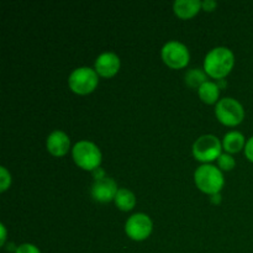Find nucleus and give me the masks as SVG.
Returning <instances> with one entry per match:
<instances>
[{
    "mask_svg": "<svg viewBox=\"0 0 253 253\" xmlns=\"http://www.w3.org/2000/svg\"><path fill=\"white\" fill-rule=\"evenodd\" d=\"M235 56L227 47L219 46L210 49L204 59V71L212 78L221 79L231 72Z\"/></svg>",
    "mask_w": 253,
    "mask_h": 253,
    "instance_id": "nucleus-1",
    "label": "nucleus"
},
{
    "mask_svg": "<svg viewBox=\"0 0 253 253\" xmlns=\"http://www.w3.org/2000/svg\"><path fill=\"white\" fill-rule=\"evenodd\" d=\"M194 180L202 192L210 195L220 193L224 185V175L221 169L209 163H204L197 168L194 172Z\"/></svg>",
    "mask_w": 253,
    "mask_h": 253,
    "instance_id": "nucleus-2",
    "label": "nucleus"
},
{
    "mask_svg": "<svg viewBox=\"0 0 253 253\" xmlns=\"http://www.w3.org/2000/svg\"><path fill=\"white\" fill-rule=\"evenodd\" d=\"M72 156L77 166L86 170L96 169L101 163L100 148L88 140L78 141L72 148Z\"/></svg>",
    "mask_w": 253,
    "mask_h": 253,
    "instance_id": "nucleus-3",
    "label": "nucleus"
},
{
    "mask_svg": "<svg viewBox=\"0 0 253 253\" xmlns=\"http://www.w3.org/2000/svg\"><path fill=\"white\" fill-rule=\"evenodd\" d=\"M98 76L95 69L90 67H79L73 69L68 78L69 88L77 94L91 93L98 85Z\"/></svg>",
    "mask_w": 253,
    "mask_h": 253,
    "instance_id": "nucleus-4",
    "label": "nucleus"
},
{
    "mask_svg": "<svg viewBox=\"0 0 253 253\" xmlns=\"http://www.w3.org/2000/svg\"><path fill=\"white\" fill-rule=\"evenodd\" d=\"M217 120L227 126H236L244 120L245 110L239 100L234 98L220 99L215 106Z\"/></svg>",
    "mask_w": 253,
    "mask_h": 253,
    "instance_id": "nucleus-5",
    "label": "nucleus"
},
{
    "mask_svg": "<svg viewBox=\"0 0 253 253\" xmlns=\"http://www.w3.org/2000/svg\"><path fill=\"white\" fill-rule=\"evenodd\" d=\"M222 143L214 135H203L193 145V155L200 162H211L221 155Z\"/></svg>",
    "mask_w": 253,
    "mask_h": 253,
    "instance_id": "nucleus-6",
    "label": "nucleus"
},
{
    "mask_svg": "<svg viewBox=\"0 0 253 253\" xmlns=\"http://www.w3.org/2000/svg\"><path fill=\"white\" fill-rule=\"evenodd\" d=\"M161 54H162L165 63L168 67L174 69L185 67L190 59V53L188 47L183 42L177 41V40L166 42L162 47Z\"/></svg>",
    "mask_w": 253,
    "mask_h": 253,
    "instance_id": "nucleus-7",
    "label": "nucleus"
},
{
    "mask_svg": "<svg viewBox=\"0 0 253 253\" xmlns=\"http://www.w3.org/2000/svg\"><path fill=\"white\" fill-rule=\"evenodd\" d=\"M153 229V222L148 215L143 212L133 214L126 220L125 232L130 239L135 241H143L151 235Z\"/></svg>",
    "mask_w": 253,
    "mask_h": 253,
    "instance_id": "nucleus-8",
    "label": "nucleus"
},
{
    "mask_svg": "<svg viewBox=\"0 0 253 253\" xmlns=\"http://www.w3.org/2000/svg\"><path fill=\"white\" fill-rule=\"evenodd\" d=\"M118 190L119 188L115 180L109 177H104L101 179H95L90 188V194L96 202L108 203L115 199Z\"/></svg>",
    "mask_w": 253,
    "mask_h": 253,
    "instance_id": "nucleus-9",
    "label": "nucleus"
},
{
    "mask_svg": "<svg viewBox=\"0 0 253 253\" xmlns=\"http://www.w3.org/2000/svg\"><path fill=\"white\" fill-rule=\"evenodd\" d=\"M120 58L116 53L110 51L103 52L95 59V71L101 77H113L120 69Z\"/></svg>",
    "mask_w": 253,
    "mask_h": 253,
    "instance_id": "nucleus-10",
    "label": "nucleus"
},
{
    "mask_svg": "<svg viewBox=\"0 0 253 253\" xmlns=\"http://www.w3.org/2000/svg\"><path fill=\"white\" fill-rule=\"evenodd\" d=\"M47 150L53 156L61 157L69 151L71 147V138L64 131L54 130L48 135L46 141Z\"/></svg>",
    "mask_w": 253,
    "mask_h": 253,
    "instance_id": "nucleus-11",
    "label": "nucleus"
},
{
    "mask_svg": "<svg viewBox=\"0 0 253 253\" xmlns=\"http://www.w3.org/2000/svg\"><path fill=\"white\" fill-rule=\"evenodd\" d=\"M202 7L200 0H175L173 2V10L182 19H189L194 16Z\"/></svg>",
    "mask_w": 253,
    "mask_h": 253,
    "instance_id": "nucleus-12",
    "label": "nucleus"
},
{
    "mask_svg": "<svg viewBox=\"0 0 253 253\" xmlns=\"http://www.w3.org/2000/svg\"><path fill=\"white\" fill-rule=\"evenodd\" d=\"M246 141L245 136L240 131H230L222 138V147L226 150L227 153H236L245 148Z\"/></svg>",
    "mask_w": 253,
    "mask_h": 253,
    "instance_id": "nucleus-13",
    "label": "nucleus"
},
{
    "mask_svg": "<svg viewBox=\"0 0 253 253\" xmlns=\"http://www.w3.org/2000/svg\"><path fill=\"white\" fill-rule=\"evenodd\" d=\"M198 93H199L200 99L205 103H216V101H219L217 99H219L220 95V86L215 82L207 81L198 88Z\"/></svg>",
    "mask_w": 253,
    "mask_h": 253,
    "instance_id": "nucleus-14",
    "label": "nucleus"
},
{
    "mask_svg": "<svg viewBox=\"0 0 253 253\" xmlns=\"http://www.w3.org/2000/svg\"><path fill=\"white\" fill-rule=\"evenodd\" d=\"M116 207L123 211H128L132 210L136 204V197L131 190L126 189V188H120L116 193V197L114 199Z\"/></svg>",
    "mask_w": 253,
    "mask_h": 253,
    "instance_id": "nucleus-15",
    "label": "nucleus"
},
{
    "mask_svg": "<svg viewBox=\"0 0 253 253\" xmlns=\"http://www.w3.org/2000/svg\"><path fill=\"white\" fill-rule=\"evenodd\" d=\"M185 82L192 88H199L204 82H207V77H205L204 72L200 71L199 68H193L185 74Z\"/></svg>",
    "mask_w": 253,
    "mask_h": 253,
    "instance_id": "nucleus-16",
    "label": "nucleus"
},
{
    "mask_svg": "<svg viewBox=\"0 0 253 253\" xmlns=\"http://www.w3.org/2000/svg\"><path fill=\"white\" fill-rule=\"evenodd\" d=\"M217 165L219 168L222 170H231L236 166V161L230 153H221L217 158Z\"/></svg>",
    "mask_w": 253,
    "mask_h": 253,
    "instance_id": "nucleus-17",
    "label": "nucleus"
},
{
    "mask_svg": "<svg viewBox=\"0 0 253 253\" xmlns=\"http://www.w3.org/2000/svg\"><path fill=\"white\" fill-rule=\"evenodd\" d=\"M11 184V175L5 167H0V192H5Z\"/></svg>",
    "mask_w": 253,
    "mask_h": 253,
    "instance_id": "nucleus-18",
    "label": "nucleus"
},
{
    "mask_svg": "<svg viewBox=\"0 0 253 253\" xmlns=\"http://www.w3.org/2000/svg\"><path fill=\"white\" fill-rule=\"evenodd\" d=\"M15 253H41V251L32 244H22L17 247Z\"/></svg>",
    "mask_w": 253,
    "mask_h": 253,
    "instance_id": "nucleus-19",
    "label": "nucleus"
},
{
    "mask_svg": "<svg viewBox=\"0 0 253 253\" xmlns=\"http://www.w3.org/2000/svg\"><path fill=\"white\" fill-rule=\"evenodd\" d=\"M245 155L251 162H253V136L247 140L246 146H245Z\"/></svg>",
    "mask_w": 253,
    "mask_h": 253,
    "instance_id": "nucleus-20",
    "label": "nucleus"
},
{
    "mask_svg": "<svg viewBox=\"0 0 253 253\" xmlns=\"http://www.w3.org/2000/svg\"><path fill=\"white\" fill-rule=\"evenodd\" d=\"M216 5L217 2L214 1V0H204V1H202V7L207 11H212L216 7Z\"/></svg>",
    "mask_w": 253,
    "mask_h": 253,
    "instance_id": "nucleus-21",
    "label": "nucleus"
},
{
    "mask_svg": "<svg viewBox=\"0 0 253 253\" xmlns=\"http://www.w3.org/2000/svg\"><path fill=\"white\" fill-rule=\"evenodd\" d=\"M0 229H1V240H0V244L4 245L5 239H6V230H5V226L2 224L0 225Z\"/></svg>",
    "mask_w": 253,
    "mask_h": 253,
    "instance_id": "nucleus-22",
    "label": "nucleus"
},
{
    "mask_svg": "<svg viewBox=\"0 0 253 253\" xmlns=\"http://www.w3.org/2000/svg\"><path fill=\"white\" fill-rule=\"evenodd\" d=\"M220 200H221V195H220V193H216V194L211 195L212 203H220Z\"/></svg>",
    "mask_w": 253,
    "mask_h": 253,
    "instance_id": "nucleus-23",
    "label": "nucleus"
}]
</instances>
